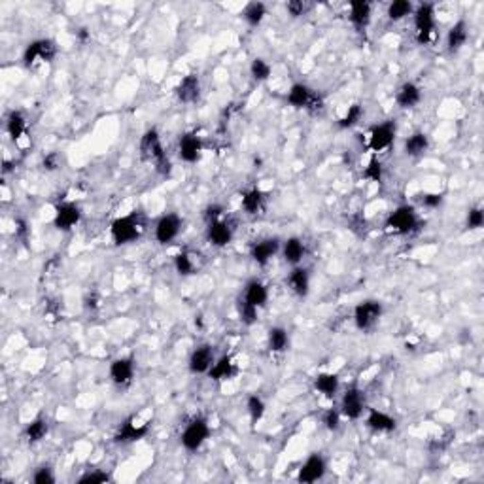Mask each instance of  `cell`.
Segmentation results:
<instances>
[{
    "instance_id": "cell-1",
    "label": "cell",
    "mask_w": 484,
    "mask_h": 484,
    "mask_svg": "<svg viewBox=\"0 0 484 484\" xmlns=\"http://www.w3.org/2000/svg\"><path fill=\"white\" fill-rule=\"evenodd\" d=\"M138 152H140V157L146 163H153L155 171L163 176H168L171 171H173V165H171V159L165 152V146H163V140H161L159 130L152 127V129L144 130V135L140 137V142H138Z\"/></svg>"
},
{
    "instance_id": "cell-2",
    "label": "cell",
    "mask_w": 484,
    "mask_h": 484,
    "mask_svg": "<svg viewBox=\"0 0 484 484\" xmlns=\"http://www.w3.org/2000/svg\"><path fill=\"white\" fill-rule=\"evenodd\" d=\"M288 104L296 110H307L309 114H322L325 110L324 97L303 81H296L288 91Z\"/></svg>"
},
{
    "instance_id": "cell-3",
    "label": "cell",
    "mask_w": 484,
    "mask_h": 484,
    "mask_svg": "<svg viewBox=\"0 0 484 484\" xmlns=\"http://www.w3.org/2000/svg\"><path fill=\"white\" fill-rule=\"evenodd\" d=\"M57 43L51 38H37L25 46L23 50L21 61L25 68H37L38 65L43 63H53V59L57 57Z\"/></svg>"
},
{
    "instance_id": "cell-4",
    "label": "cell",
    "mask_w": 484,
    "mask_h": 484,
    "mask_svg": "<svg viewBox=\"0 0 484 484\" xmlns=\"http://www.w3.org/2000/svg\"><path fill=\"white\" fill-rule=\"evenodd\" d=\"M142 229H144L142 220H140L137 212H133V214H127V216L116 217L110 224V237L114 240V244L125 246L140 239Z\"/></svg>"
},
{
    "instance_id": "cell-5",
    "label": "cell",
    "mask_w": 484,
    "mask_h": 484,
    "mask_svg": "<svg viewBox=\"0 0 484 484\" xmlns=\"http://www.w3.org/2000/svg\"><path fill=\"white\" fill-rule=\"evenodd\" d=\"M420 217L418 212L411 204H399L398 209L391 210L386 222H384V227L386 231L394 233V235H409V233H414L418 229Z\"/></svg>"
},
{
    "instance_id": "cell-6",
    "label": "cell",
    "mask_w": 484,
    "mask_h": 484,
    "mask_svg": "<svg viewBox=\"0 0 484 484\" xmlns=\"http://www.w3.org/2000/svg\"><path fill=\"white\" fill-rule=\"evenodd\" d=\"M414 21V38L418 43H427L434 38L435 32V6L429 2H422L414 6L412 12Z\"/></svg>"
},
{
    "instance_id": "cell-7",
    "label": "cell",
    "mask_w": 484,
    "mask_h": 484,
    "mask_svg": "<svg viewBox=\"0 0 484 484\" xmlns=\"http://www.w3.org/2000/svg\"><path fill=\"white\" fill-rule=\"evenodd\" d=\"M210 437V424L204 416H195L189 420L184 432L180 435V445L189 452H197L199 448L209 441Z\"/></svg>"
},
{
    "instance_id": "cell-8",
    "label": "cell",
    "mask_w": 484,
    "mask_h": 484,
    "mask_svg": "<svg viewBox=\"0 0 484 484\" xmlns=\"http://www.w3.org/2000/svg\"><path fill=\"white\" fill-rule=\"evenodd\" d=\"M384 314V307L378 299H365L356 304L354 309V325L360 331H371L380 322Z\"/></svg>"
},
{
    "instance_id": "cell-9",
    "label": "cell",
    "mask_w": 484,
    "mask_h": 484,
    "mask_svg": "<svg viewBox=\"0 0 484 484\" xmlns=\"http://www.w3.org/2000/svg\"><path fill=\"white\" fill-rule=\"evenodd\" d=\"M339 411L342 414V418L348 420H360L363 416V412L367 411L365 394H363V390L358 384H352V386H348L347 390L342 391Z\"/></svg>"
},
{
    "instance_id": "cell-10",
    "label": "cell",
    "mask_w": 484,
    "mask_h": 484,
    "mask_svg": "<svg viewBox=\"0 0 484 484\" xmlns=\"http://www.w3.org/2000/svg\"><path fill=\"white\" fill-rule=\"evenodd\" d=\"M396 135H398V127H396V122H384L375 125L367 137V148L371 152L380 153L384 150H388L394 140H396Z\"/></svg>"
},
{
    "instance_id": "cell-11",
    "label": "cell",
    "mask_w": 484,
    "mask_h": 484,
    "mask_svg": "<svg viewBox=\"0 0 484 484\" xmlns=\"http://www.w3.org/2000/svg\"><path fill=\"white\" fill-rule=\"evenodd\" d=\"M182 225H184L182 217L178 216V214H174V212H168V214L161 216L159 220L155 222L153 237H155V240H157L159 244H171V242H174V240L178 239V235H180L182 231Z\"/></svg>"
},
{
    "instance_id": "cell-12",
    "label": "cell",
    "mask_w": 484,
    "mask_h": 484,
    "mask_svg": "<svg viewBox=\"0 0 484 484\" xmlns=\"http://www.w3.org/2000/svg\"><path fill=\"white\" fill-rule=\"evenodd\" d=\"M81 209L80 204L72 201H63L55 204V214H53V225L59 231H72L76 225L80 224Z\"/></svg>"
},
{
    "instance_id": "cell-13",
    "label": "cell",
    "mask_w": 484,
    "mask_h": 484,
    "mask_svg": "<svg viewBox=\"0 0 484 484\" xmlns=\"http://www.w3.org/2000/svg\"><path fill=\"white\" fill-rule=\"evenodd\" d=\"M325 473H327V462H325V458L322 454H318V452H314V454L309 456V458L301 463V467L297 471V483H318V481H322V478L325 477Z\"/></svg>"
},
{
    "instance_id": "cell-14",
    "label": "cell",
    "mask_w": 484,
    "mask_h": 484,
    "mask_svg": "<svg viewBox=\"0 0 484 484\" xmlns=\"http://www.w3.org/2000/svg\"><path fill=\"white\" fill-rule=\"evenodd\" d=\"M216 362V352L212 345H199L191 350V354L188 358V369L189 373L193 375H209V371L212 369Z\"/></svg>"
},
{
    "instance_id": "cell-15",
    "label": "cell",
    "mask_w": 484,
    "mask_h": 484,
    "mask_svg": "<svg viewBox=\"0 0 484 484\" xmlns=\"http://www.w3.org/2000/svg\"><path fill=\"white\" fill-rule=\"evenodd\" d=\"M280 248H282V240L276 239V237H265V239L253 242L250 248V258L255 265L265 267V265H269V261L280 253Z\"/></svg>"
},
{
    "instance_id": "cell-16",
    "label": "cell",
    "mask_w": 484,
    "mask_h": 484,
    "mask_svg": "<svg viewBox=\"0 0 484 484\" xmlns=\"http://www.w3.org/2000/svg\"><path fill=\"white\" fill-rule=\"evenodd\" d=\"M135 371H137V363L133 356H122L110 362L108 376L112 383L116 386H129L135 378Z\"/></svg>"
},
{
    "instance_id": "cell-17",
    "label": "cell",
    "mask_w": 484,
    "mask_h": 484,
    "mask_svg": "<svg viewBox=\"0 0 484 484\" xmlns=\"http://www.w3.org/2000/svg\"><path fill=\"white\" fill-rule=\"evenodd\" d=\"M235 237V227L227 220H216L212 224H206V240L214 248H225L233 242Z\"/></svg>"
},
{
    "instance_id": "cell-18",
    "label": "cell",
    "mask_w": 484,
    "mask_h": 484,
    "mask_svg": "<svg viewBox=\"0 0 484 484\" xmlns=\"http://www.w3.org/2000/svg\"><path fill=\"white\" fill-rule=\"evenodd\" d=\"M201 78L197 74H188L174 87V97L182 104H195L201 99Z\"/></svg>"
},
{
    "instance_id": "cell-19",
    "label": "cell",
    "mask_w": 484,
    "mask_h": 484,
    "mask_svg": "<svg viewBox=\"0 0 484 484\" xmlns=\"http://www.w3.org/2000/svg\"><path fill=\"white\" fill-rule=\"evenodd\" d=\"M202 138L197 133H186L178 140V157L188 165H193L202 155Z\"/></svg>"
},
{
    "instance_id": "cell-20",
    "label": "cell",
    "mask_w": 484,
    "mask_h": 484,
    "mask_svg": "<svg viewBox=\"0 0 484 484\" xmlns=\"http://www.w3.org/2000/svg\"><path fill=\"white\" fill-rule=\"evenodd\" d=\"M148 434H150V426L148 424H137L135 420L129 418L117 427L114 441L119 443V445H129V443L142 441Z\"/></svg>"
},
{
    "instance_id": "cell-21",
    "label": "cell",
    "mask_w": 484,
    "mask_h": 484,
    "mask_svg": "<svg viewBox=\"0 0 484 484\" xmlns=\"http://www.w3.org/2000/svg\"><path fill=\"white\" fill-rule=\"evenodd\" d=\"M237 375H239V365L229 354L216 358V362L209 371V376L214 383H227V380H233Z\"/></svg>"
},
{
    "instance_id": "cell-22",
    "label": "cell",
    "mask_w": 484,
    "mask_h": 484,
    "mask_svg": "<svg viewBox=\"0 0 484 484\" xmlns=\"http://www.w3.org/2000/svg\"><path fill=\"white\" fill-rule=\"evenodd\" d=\"M348 19H350V23H352V27L356 30L363 32L371 25V19H373V4L367 2V0H354V2H350Z\"/></svg>"
},
{
    "instance_id": "cell-23",
    "label": "cell",
    "mask_w": 484,
    "mask_h": 484,
    "mask_svg": "<svg viewBox=\"0 0 484 484\" xmlns=\"http://www.w3.org/2000/svg\"><path fill=\"white\" fill-rule=\"evenodd\" d=\"M470 40V25L465 19H458V21L448 29L447 38H445V48L448 53H458L463 46Z\"/></svg>"
},
{
    "instance_id": "cell-24",
    "label": "cell",
    "mask_w": 484,
    "mask_h": 484,
    "mask_svg": "<svg viewBox=\"0 0 484 484\" xmlns=\"http://www.w3.org/2000/svg\"><path fill=\"white\" fill-rule=\"evenodd\" d=\"M365 426L375 432V434H391L396 427H398V422L394 416H390L388 412L378 411V409H367V414H365Z\"/></svg>"
},
{
    "instance_id": "cell-25",
    "label": "cell",
    "mask_w": 484,
    "mask_h": 484,
    "mask_svg": "<svg viewBox=\"0 0 484 484\" xmlns=\"http://www.w3.org/2000/svg\"><path fill=\"white\" fill-rule=\"evenodd\" d=\"M286 284H288L289 291L293 296L307 297L311 293V271L297 265V267L291 269V273L286 278Z\"/></svg>"
},
{
    "instance_id": "cell-26",
    "label": "cell",
    "mask_w": 484,
    "mask_h": 484,
    "mask_svg": "<svg viewBox=\"0 0 484 484\" xmlns=\"http://www.w3.org/2000/svg\"><path fill=\"white\" fill-rule=\"evenodd\" d=\"M422 101V89L414 81H405L396 91V104L401 110H411Z\"/></svg>"
},
{
    "instance_id": "cell-27",
    "label": "cell",
    "mask_w": 484,
    "mask_h": 484,
    "mask_svg": "<svg viewBox=\"0 0 484 484\" xmlns=\"http://www.w3.org/2000/svg\"><path fill=\"white\" fill-rule=\"evenodd\" d=\"M280 253H282V260L291 265V267H297L301 265V261L304 260V253H307V246H304L303 239L299 237H289L282 242V248H280Z\"/></svg>"
},
{
    "instance_id": "cell-28",
    "label": "cell",
    "mask_w": 484,
    "mask_h": 484,
    "mask_svg": "<svg viewBox=\"0 0 484 484\" xmlns=\"http://www.w3.org/2000/svg\"><path fill=\"white\" fill-rule=\"evenodd\" d=\"M427 150H429V137H427L424 130H414L412 135L405 138L403 152L407 157L418 159Z\"/></svg>"
},
{
    "instance_id": "cell-29",
    "label": "cell",
    "mask_w": 484,
    "mask_h": 484,
    "mask_svg": "<svg viewBox=\"0 0 484 484\" xmlns=\"http://www.w3.org/2000/svg\"><path fill=\"white\" fill-rule=\"evenodd\" d=\"M314 390L322 394L325 399H333L340 390V378L337 373H318L314 376Z\"/></svg>"
},
{
    "instance_id": "cell-30",
    "label": "cell",
    "mask_w": 484,
    "mask_h": 484,
    "mask_svg": "<svg viewBox=\"0 0 484 484\" xmlns=\"http://www.w3.org/2000/svg\"><path fill=\"white\" fill-rule=\"evenodd\" d=\"M265 201H267V197H265V193L260 188H250L242 191L240 206H242V210H244L248 216H258L261 210L265 209Z\"/></svg>"
},
{
    "instance_id": "cell-31",
    "label": "cell",
    "mask_w": 484,
    "mask_h": 484,
    "mask_svg": "<svg viewBox=\"0 0 484 484\" xmlns=\"http://www.w3.org/2000/svg\"><path fill=\"white\" fill-rule=\"evenodd\" d=\"M242 299H244L246 303L258 307V309H263L269 301L267 286L261 282V280H258V278H253V280H250V282L244 286V296H242Z\"/></svg>"
},
{
    "instance_id": "cell-32",
    "label": "cell",
    "mask_w": 484,
    "mask_h": 484,
    "mask_svg": "<svg viewBox=\"0 0 484 484\" xmlns=\"http://www.w3.org/2000/svg\"><path fill=\"white\" fill-rule=\"evenodd\" d=\"M269 350L273 354H284L289 348V331L282 325H273L267 333Z\"/></svg>"
},
{
    "instance_id": "cell-33",
    "label": "cell",
    "mask_w": 484,
    "mask_h": 484,
    "mask_svg": "<svg viewBox=\"0 0 484 484\" xmlns=\"http://www.w3.org/2000/svg\"><path fill=\"white\" fill-rule=\"evenodd\" d=\"M48 432H50V424H48V418H43V416H37V418H32L29 424L25 426V429H23V437H25V439H27V443H30V445H37V443H40L46 439Z\"/></svg>"
},
{
    "instance_id": "cell-34",
    "label": "cell",
    "mask_w": 484,
    "mask_h": 484,
    "mask_svg": "<svg viewBox=\"0 0 484 484\" xmlns=\"http://www.w3.org/2000/svg\"><path fill=\"white\" fill-rule=\"evenodd\" d=\"M6 130L14 142H19L27 135V117L19 110H12L6 117Z\"/></svg>"
},
{
    "instance_id": "cell-35",
    "label": "cell",
    "mask_w": 484,
    "mask_h": 484,
    "mask_svg": "<svg viewBox=\"0 0 484 484\" xmlns=\"http://www.w3.org/2000/svg\"><path fill=\"white\" fill-rule=\"evenodd\" d=\"M242 19L246 21L248 27H260L263 19L267 17V6L263 2H248L242 10Z\"/></svg>"
},
{
    "instance_id": "cell-36",
    "label": "cell",
    "mask_w": 484,
    "mask_h": 484,
    "mask_svg": "<svg viewBox=\"0 0 484 484\" xmlns=\"http://www.w3.org/2000/svg\"><path fill=\"white\" fill-rule=\"evenodd\" d=\"M246 412H248V418H250V422H252V426H255L258 422L263 420L265 412H267V403H265V399L261 398V396H258V394L248 396V399H246Z\"/></svg>"
},
{
    "instance_id": "cell-37",
    "label": "cell",
    "mask_w": 484,
    "mask_h": 484,
    "mask_svg": "<svg viewBox=\"0 0 484 484\" xmlns=\"http://www.w3.org/2000/svg\"><path fill=\"white\" fill-rule=\"evenodd\" d=\"M365 116V110H363V106L360 104V102H354V104H350L347 108V112L342 114V116L339 117V129H354L358 123L362 122V117Z\"/></svg>"
},
{
    "instance_id": "cell-38",
    "label": "cell",
    "mask_w": 484,
    "mask_h": 484,
    "mask_svg": "<svg viewBox=\"0 0 484 484\" xmlns=\"http://www.w3.org/2000/svg\"><path fill=\"white\" fill-rule=\"evenodd\" d=\"M414 12V4L409 2V0H394L388 4V10H386V15L388 19L394 23L403 21L405 17H409Z\"/></svg>"
},
{
    "instance_id": "cell-39",
    "label": "cell",
    "mask_w": 484,
    "mask_h": 484,
    "mask_svg": "<svg viewBox=\"0 0 484 484\" xmlns=\"http://www.w3.org/2000/svg\"><path fill=\"white\" fill-rule=\"evenodd\" d=\"M174 271L178 273L180 276H193L197 273V265L195 261H193V255L189 252H180L174 255Z\"/></svg>"
},
{
    "instance_id": "cell-40",
    "label": "cell",
    "mask_w": 484,
    "mask_h": 484,
    "mask_svg": "<svg viewBox=\"0 0 484 484\" xmlns=\"http://www.w3.org/2000/svg\"><path fill=\"white\" fill-rule=\"evenodd\" d=\"M271 74H273V66L269 65V61H265V59L255 57L250 63V76H252L253 81L263 84V81H267L271 78Z\"/></svg>"
},
{
    "instance_id": "cell-41",
    "label": "cell",
    "mask_w": 484,
    "mask_h": 484,
    "mask_svg": "<svg viewBox=\"0 0 484 484\" xmlns=\"http://www.w3.org/2000/svg\"><path fill=\"white\" fill-rule=\"evenodd\" d=\"M362 176H363V180L371 182V184H378V182H383L384 166L383 163H380V159H378V157H371L367 165H365V168H363Z\"/></svg>"
},
{
    "instance_id": "cell-42",
    "label": "cell",
    "mask_w": 484,
    "mask_h": 484,
    "mask_svg": "<svg viewBox=\"0 0 484 484\" xmlns=\"http://www.w3.org/2000/svg\"><path fill=\"white\" fill-rule=\"evenodd\" d=\"M258 316H260V309H258V307H253V304L246 303L244 299H240L239 301L240 324L246 325V327H250V325H253L255 322H258Z\"/></svg>"
},
{
    "instance_id": "cell-43",
    "label": "cell",
    "mask_w": 484,
    "mask_h": 484,
    "mask_svg": "<svg viewBox=\"0 0 484 484\" xmlns=\"http://www.w3.org/2000/svg\"><path fill=\"white\" fill-rule=\"evenodd\" d=\"M340 422H342V414L339 409H327L322 414V424L327 432H337L340 427Z\"/></svg>"
},
{
    "instance_id": "cell-44",
    "label": "cell",
    "mask_w": 484,
    "mask_h": 484,
    "mask_svg": "<svg viewBox=\"0 0 484 484\" xmlns=\"http://www.w3.org/2000/svg\"><path fill=\"white\" fill-rule=\"evenodd\" d=\"M110 481H112V475H110V473L101 470H93L87 471L86 475H81V477L78 478V484H104L110 483Z\"/></svg>"
},
{
    "instance_id": "cell-45",
    "label": "cell",
    "mask_w": 484,
    "mask_h": 484,
    "mask_svg": "<svg viewBox=\"0 0 484 484\" xmlns=\"http://www.w3.org/2000/svg\"><path fill=\"white\" fill-rule=\"evenodd\" d=\"M484 225V212L481 206H473V209H470V212H467V216H465V227L470 229V231H477V229H481Z\"/></svg>"
},
{
    "instance_id": "cell-46",
    "label": "cell",
    "mask_w": 484,
    "mask_h": 484,
    "mask_svg": "<svg viewBox=\"0 0 484 484\" xmlns=\"http://www.w3.org/2000/svg\"><path fill=\"white\" fill-rule=\"evenodd\" d=\"M32 483L35 484H55L57 477L55 471L51 470L50 465H40L35 473H32Z\"/></svg>"
},
{
    "instance_id": "cell-47",
    "label": "cell",
    "mask_w": 484,
    "mask_h": 484,
    "mask_svg": "<svg viewBox=\"0 0 484 484\" xmlns=\"http://www.w3.org/2000/svg\"><path fill=\"white\" fill-rule=\"evenodd\" d=\"M309 10H311V4L304 2V0H289V2H286V12H288V15H291L293 19L304 15Z\"/></svg>"
},
{
    "instance_id": "cell-48",
    "label": "cell",
    "mask_w": 484,
    "mask_h": 484,
    "mask_svg": "<svg viewBox=\"0 0 484 484\" xmlns=\"http://www.w3.org/2000/svg\"><path fill=\"white\" fill-rule=\"evenodd\" d=\"M418 201L424 209L435 210L441 206L443 201H445V197H443L441 193H422V195L418 197Z\"/></svg>"
},
{
    "instance_id": "cell-49",
    "label": "cell",
    "mask_w": 484,
    "mask_h": 484,
    "mask_svg": "<svg viewBox=\"0 0 484 484\" xmlns=\"http://www.w3.org/2000/svg\"><path fill=\"white\" fill-rule=\"evenodd\" d=\"M222 216H224V206L222 204H209L206 209H204V212H202V217H204V222L206 224H212V222H216V220H222Z\"/></svg>"
},
{
    "instance_id": "cell-50",
    "label": "cell",
    "mask_w": 484,
    "mask_h": 484,
    "mask_svg": "<svg viewBox=\"0 0 484 484\" xmlns=\"http://www.w3.org/2000/svg\"><path fill=\"white\" fill-rule=\"evenodd\" d=\"M84 309H86L87 312L99 311V309H101V296H99L97 291L87 293V296L84 297Z\"/></svg>"
},
{
    "instance_id": "cell-51",
    "label": "cell",
    "mask_w": 484,
    "mask_h": 484,
    "mask_svg": "<svg viewBox=\"0 0 484 484\" xmlns=\"http://www.w3.org/2000/svg\"><path fill=\"white\" fill-rule=\"evenodd\" d=\"M42 166L46 171H57L59 166H61V159H59L57 153H48V155L43 157Z\"/></svg>"
},
{
    "instance_id": "cell-52",
    "label": "cell",
    "mask_w": 484,
    "mask_h": 484,
    "mask_svg": "<svg viewBox=\"0 0 484 484\" xmlns=\"http://www.w3.org/2000/svg\"><path fill=\"white\" fill-rule=\"evenodd\" d=\"M76 38H78L80 42H87V40L91 38V35H89V30H87L86 27H81V29H78V32H76Z\"/></svg>"
}]
</instances>
